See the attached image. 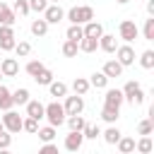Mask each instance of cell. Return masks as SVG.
I'll return each mask as SVG.
<instances>
[{"mask_svg": "<svg viewBox=\"0 0 154 154\" xmlns=\"http://www.w3.org/2000/svg\"><path fill=\"white\" fill-rule=\"evenodd\" d=\"M142 36H144V41H154V14H149V17L144 19Z\"/></svg>", "mask_w": 154, "mask_h": 154, "instance_id": "29", "label": "cell"}, {"mask_svg": "<svg viewBox=\"0 0 154 154\" xmlns=\"http://www.w3.org/2000/svg\"><path fill=\"white\" fill-rule=\"evenodd\" d=\"M12 12H14V14H19V17L29 14V12H31V10H29V0H14V5H12Z\"/></svg>", "mask_w": 154, "mask_h": 154, "instance_id": "36", "label": "cell"}, {"mask_svg": "<svg viewBox=\"0 0 154 154\" xmlns=\"http://www.w3.org/2000/svg\"><path fill=\"white\" fill-rule=\"evenodd\" d=\"M22 120H24V118H22L17 111H12V108H7L5 116H2V125H5V130L12 132V135H17V132L22 130Z\"/></svg>", "mask_w": 154, "mask_h": 154, "instance_id": "4", "label": "cell"}, {"mask_svg": "<svg viewBox=\"0 0 154 154\" xmlns=\"http://www.w3.org/2000/svg\"><path fill=\"white\" fill-rule=\"evenodd\" d=\"M43 67H46V65H43L41 60H29L24 70H26V75H29V77H34V75H38V72H41Z\"/></svg>", "mask_w": 154, "mask_h": 154, "instance_id": "39", "label": "cell"}, {"mask_svg": "<svg viewBox=\"0 0 154 154\" xmlns=\"http://www.w3.org/2000/svg\"><path fill=\"white\" fill-rule=\"evenodd\" d=\"M48 7V0H29V10L31 12H43Z\"/></svg>", "mask_w": 154, "mask_h": 154, "instance_id": "41", "label": "cell"}, {"mask_svg": "<svg viewBox=\"0 0 154 154\" xmlns=\"http://www.w3.org/2000/svg\"><path fill=\"white\" fill-rule=\"evenodd\" d=\"M14 53H17L19 58H26V55L31 53V43H29V41H17V43H14Z\"/></svg>", "mask_w": 154, "mask_h": 154, "instance_id": "37", "label": "cell"}, {"mask_svg": "<svg viewBox=\"0 0 154 154\" xmlns=\"http://www.w3.org/2000/svg\"><path fill=\"white\" fill-rule=\"evenodd\" d=\"M10 144H12V132L0 130V149H10Z\"/></svg>", "mask_w": 154, "mask_h": 154, "instance_id": "42", "label": "cell"}, {"mask_svg": "<svg viewBox=\"0 0 154 154\" xmlns=\"http://www.w3.org/2000/svg\"><path fill=\"white\" fill-rule=\"evenodd\" d=\"M82 142H84V135H82V130H70L67 135H65V149L67 152H79L82 149Z\"/></svg>", "mask_w": 154, "mask_h": 154, "instance_id": "8", "label": "cell"}, {"mask_svg": "<svg viewBox=\"0 0 154 154\" xmlns=\"http://www.w3.org/2000/svg\"><path fill=\"white\" fill-rule=\"evenodd\" d=\"M123 91L120 89H106V96H103V106H111V108H120L123 106Z\"/></svg>", "mask_w": 154, "mask_h": 154, "instance_id": "9", "label": "cell"}, {"mask_svg": "<svg viewBox=\"0 0 154 154\" xmlns=\"http://www.w3.org/2000/svg\"><path fill=\"white\" fill-rule=\"evenodd\" d=\"M120 91H123V99H125L128 103H132V106H140V103L144 101V91H142V87H140L137 79H128Z\"/></svg>", "mask_w": 154, "mask_h": 154, "instance_id": "2", "label": "cell"}, {"mask_svg": "<svg viewBox=\"0 0 154 154\" xmlns=\"http://www.w3.org/2000/svg\"><path fill=\"white\" fill-rule=\"evenodd\" d=\"M0 130H5V125H2V120H0Z\"/></svg>", "mask_w": 154, "mask_h": 154, "instance_id": "48", "label": "cell"}, {"mask_svg": "<svg viewBox=\"0 0 154 154\" xmlns=\"http://www.w3.org/2000/svg\"><path fill=\"white\" fill-rule=\"evenodd\" d=\"M82 31H84V36H94V38H99V36L103 34V26H101V22L89 19V22L82 24Z\"/></svg>", "mask_w": 154, "mask_h": 154, "instance_id": "13", "label": "cell"}, {"mask_svg": "<svg viewBox=\"0 0 154 154\" xmlns=\"http://www.w3.org/2000/svg\"><path fill=\"white\" fill-rule=\"evenodd\" d=\"M77 53H79V46H77V41H70V38H67V41L63 43V55H65V58H75Z\"/></svg>", "mask_w": 154, "mask_h": 154, "instance_id": "34", "label": "cell"}, {"mask_svg": "<svg viewBox=\"0 0 154 154\" xmlns=\"http://www.w3.org/2000/svg\"><path fill=\"white\" fill-rule=\"evenodd\" d=\"M82 135H84V140H96V137L101 135V128L94 125V123H87V125L82 128Z\"/></svg>", "mask_w": 154, "mask_h": 154, "instance_id": "32", "label": "cell"}, {"mask_svg": "<svg viewBox=\"0 0 154 154\" xmlns=\"http://www.w3.org/2000/svg\"><path fill=\"white\" fill-rule=\"evenodd\" d=\"M152 147H154V144H152V137H149V135H142V137L135 142V149H137L140 154H149Z\"/></svg>", "mask_w": 154, "mask_h": 154, "instance_id": "28", "label": "cell"}, {"mask_svg": "<svg viewBox=\"0 0 154 154\" xmlns=\"http://www.w3.org/2000/svg\"><path fill=\"white\" fill-rule=\"evenodd\" d=\"M65 123H67V128H70V130H82V128L87 125V120L82 118V113H75V116H67V118H65Z\"/></svg>", "mask_w": 154, "mask_h": 154, "instance_id": "26", "label": "cell"}, {"mask_svg": "<svg viewBox=\"0 0 154 154\" xmlns=\"http://www.w3.org/2000/svg\"><path fill=\"white\" fill-rule=\"evenodd\" d=\"M63 108H65V116L82 113V111H84V99H82V94H75V96H67V94H65V103H63Z\"/></svg>", "mask_w": 154, "mask_h": 154, "instance_id": "5", "label": "cell"}, {"mask_svg": "<svg viewBox=\"0 0 154 154\" xmlns=\"http://www.w3.org/2000/svg\"><path fill=\"white\" fill-rule=\"evenodd\" d=\"M58 152V147L53 144V142H43V147H41V154H55Z\"/></svg>", "mask_w": 154, "mask_h": 154, "instance_id": "45", "label": "cell"}, {"mask_svg": "<svg viewBox=\"0 0 154 154\" xmlns=\"http://www.w3.org/2000/svg\"><path fill=\"white\" fill-rule=\"evenodd\" d=\"M89 89H91L89 79H84V77H75V79H72V91H75V94H82V96H84Z\"/></svg>", "mask_w": 154, "mask_h": 154, "instance_id": "20", "label": "cell"}, {"mask_svg": "<svg viewBox=\"0 0 154 154\" xmlns=\"http://www.w3.org/2000/svg\"><path fill=\"white\" fill-rule=\"evenodd\" d=\"M65 36H67L70 41H79V38L84 36V31H82V24H70V26H67V31H65Z\"/></svg>", "mask_w": 154, "mask_h": 154, "instance_id": "33", "label": "cell"}, {"mask_svg": "<svg viewBox=\"0 0 154 154\" xmlns=\"http://www.w3.org/2000/svg\"><path fill=\"white\" fill-rule=\"evenodd\" d=\"M24 106H26V116H29V118H36V120H41V118H43V103H41V101L29 99Z\"/></svg>", "mask_w": 154, "mask_h": 154, "instance_id": "12", "label": "cell"}, {"mask_svg": "<svg viewBox=\"0 0 154 154\" xmlns=\"http://www.w3.org/2000/svg\"><path fill=\"white\" fill-rule=\"evenodd\" d=\"M14 38H0V48L5 51V53H10V51H14Z\"/></svg>", "mask_w": 154, "mask_h": 154, "instance_id": "44", "label": "cell"}, {"mask_svg": "<svg viewBox=\"0 0 154 154\" xmlns=\"http://www.w3.org/2000/svg\"><path fill=\"white\" fill-rule=\"evenodd\" d=\"M41 14H43V19H46L48 24H58V22H63V19H65V10H63L58 2H53V5L48 2V7H46Z\"/></svg>", "mask_w": 154, "mask_h": 154, "instance_id": "6", "label": "cell"}, {"mask_svg": "<svg viewBox=\"0 0 154 154\" xmlns=\"http://www.w3.org/2000/svg\"><path fill=\"white\" fill-rule=\"evenodd\" d=\"M99 48H101L103 53H116V48H118L116 34H101V36H99Z\"/></svg>", "mask_w": 154, "mask_h": 154, "instance_id": "10", "label": "cell"}, {"mask_svg": "<svg viewBox=\"0 0 154 154\" xmlns=\"http://www.w3.org/2000/svg\"><path fill=\"white\" fill-rule=\"evenodd\" d=\"M0 72H2V77H17V75H19V63H17V58H5V60L0 63Z\"/></svg>", "mask_w": 154, "mask_h": 154, "instance_id": "11", "label": "cell"}, {"mask_svg": "<svg viewBox=\"0 0 154 154\" xmlns=\"http://www.w3.org/2000/svg\"><path fill=\"white\" fill-rule=\"evenodd\" d=\"M116 147H118V152H120V154H130V152H135V140H132V137H123V135H120V140L116 142Z\"/></svg>", "mask_w": 154, "mask_h": 154, "instance_id": "22", "label": "cell"}, {"mask_svg": "<svg viewBox=\"0 0 154 154\" xmlns=\"http://www.w3.org/2000/svg\"><path fill=\"white\" fill-rule=\"evenodd\" d=\"M14 22H17V14L12 12V7L5 5V2H0V24H10V26H14Z\"/></svg>", "mask_w": 154, "mask_h": 154, "instance_id": "15", "label": "cell"}, {"mask_svg": "<svg viewBox=\"0 0 154 154\" xmlns=\"http://www.w3.org/2000/svg\"><path fill=\"white\" fill-rule=\"evenodd\" d=\"M140 65H142L144 70H152V67H154V51H144V53L140 55Z\"/></svg>", "mask_w": 154, "mask_h": 154, "instance_id": "38", "label": "cell"}, {"mask_svg": "<svg viewBox=\"0 0 154 154\" xmlns=\"http://www.w3.org/2000/svg\"><path fill=\"white\" fill-rule=\"evenodd\" d=\"M152 130H154V120L152 118H144V120L137 123V135H152Z\"/></svg>", "mask_w": 154, "mask_h": 154, "instance_id": "35", "label": "cell"}, {"mask_svg": "<svg viewBox=\"0 0 154 154\" xmlns=\"http://www.w3.org/2000/svg\"><path fill=\"white\" fill-rule=\"evenodd\" d=\"M118 36H120L125 43H132V41L140 36V29H137V24H135L132 19H123V22L118 24Z\"/></svg>", "mask_w": 154, "mask_h": 154, "instance_id": "3", "label": "cell"}, {"mask_svg": "<svg viewBox=\"0 0 154 154\" xmlns=\"http://www.w3.org/2000/svg\"><path fill=\"white\" fill-rule=\"evenodd\" d=\"M0 79H2V72H0Z\"/></svg>", "mask_w": 154, "mask_h": 154, "instance_id": "50", "label": "cell"}, {"mask_svg": "<svg viewBox=\"0 0 154 154\" xmlns=\"http://www.w3.org/2000/svg\"><path fill=\"white\" fill-rule=\"evenodd\" d=\"M0 38H14V29L10 24H0Z\"/></svg>", "mask_w": 154, "mask_h": 154, "instance_id": "43", "label": "cell"}, {"mask_svg": "<svg viewBox=\"0 0 154 154\" xmlns=\"http://www.w3.org/2000/svg\"><path fill=\"white\" fill-rule=\"evenodd\" d=\"M34 82H36V84H41V87H48V84L53 82V72H51L48 67H43L38 75H34Z\"/></svg>", "mask_w": 154, "mask_h": 154, "instance_id": "30", "label": "cell"}, {"mask_svg": "<svg viewBox=\"0 0 154 154\" xmlns=\"http://www.w3.org/2000/svg\"><path fill=\"white\" fill-rule=\"evenodd\" d=\"M48 91H51V96L63 99V96L67 94V84H65V82H55V79H53V82L48 84Z\"/></svg>", "mask_w": 154, "mask_h": 154, "instance_id": "21", "label": "cell"}, {"mask_svg": "<svg viewBox=\"0 0 154 154\" xmlns=\"http://www.w3.org/2000/svg\"><path fill=\"white\" fill-rule=\"evenodd\" d=\"M48 2H60V0H48Z\"/></svg>", "mask_w": 154, "mask_h": 154, "instance_id": "49", "label": "cell"}, {"mask_svg": "<svg viewBox=\"0 0 154 154\" xmlns=\"http://www.w3.org/2000/svg\"><path fill=\"white\" fill-rule=\"evenodd\" d=\"M22 130H26L29 135H36V130H38V120H36V118H29V116H26V118L22 120Z\"/></svg>", "mask_w": 154, "mask_h": 154, "instance_id": "40", "label": "cell"}, {"mask_svg": "<svg viewBox=\"0 0 154 154\" xmlns=\"http://www.w3.org/2000/svg\"><path fill=\"white\" fill-rule=\"evenodd\" d=\"M147 12H149V14H154V0H149V2H147Z\"/></svg>", "mask_w": 154, "mask_h": 154, "instance_id": "46", "label": "cell"}, {"mask_svg": "<svg viewBox=\"0 0 154 154\" xmlns=\"http://www.w3.org/2000/svg\"><path fill=\"white\" fill-rule=\"evenodd\" d=\"M43 118L48 120V125H53V128H60L63 123H65V108H63V103H58V101H51V103H46L43 106Z\"/></svg>", "mask_w": 154, "mask_h": 154, "instance_id": "1", "label": "cell"}, {"mask_svg": "<svg viewBox=\"0 0 154 154\" xmlns=\"http://www.w3.org/2000/svg\"><path fill=\"white\" fill-rule=\"evenodd\" d=\"M101 72H103L108 79H111V77H120V75H123V65H120L118 60H108V63L103 65V70H101Z\"/></svg>", "mask_w": 154, "mask_h": 154, "instance_id": "16", "label": "cell"}, {"mask_svg": "<svg viewBox=\"0 0 154 154\" xmlns=\"http://www.w3.org/2000/svg\"><path fill=\"white\" fill-rule=\"evenodd\" d=\"M26 101H29V89L19 87V89L12 91V103H14V106H24Z\"/></svg>", "mask_w": 154, "mask_h": 154, "instance_id": "25", "label": "cell"}, {"mask_svg": "<svg viewBox=\"0 0 154 154\" xmlns=\"http://www.w3.org/2000/svg\"><path fill=\"white\" fill-rule=\"evenodd\" d=\"M77 46H79L82 53H94V51L99 48V38H94V36H82V38L77 41Z\"/></svg>", "mask_w": 154, "mask_h": 154, "instance_id": "14", "label": "cell"}, {"mask_svg": "<svg viewBox=\"0 0 154 154\" xmlns=\"http://www.w3.org/2000/svg\"><path fill=\"white\" fill-rule=\"evenodd\" d=\"M118 116H120V108H111V106H103V108H101V118H103L106 123H116Z\"/></svg>", "mask_w": 154, "mask_h": 154, "instance_id": "31", "label": "cell"}, {"mask_svg": "<svg viewBox=\"0 0 154 154\" xmlns=\"http://www.w3.org/2000/svg\"><path fill=\"white\" fill-rule=\"evenodd\" d=\"M36 135H38V140H41V142H53L58 132H55V128H53V125H46V128H38V130H36Z\"/></svg>", "mask_w": 154, "mask_h": 154, "instance_id": "27", "label": "cell"}, {"mask_svg": "<svg viewBox=\"0 0 154 154\" xmlns=\"http://www.w3.org/2000/svg\"><path fill=\"white\" fill-rule=\"evenodd\" d=\"M116 60H118L123 67L132 65V63H135V48H132L130 43H123V46H118V48H116Z\"/></svg>", "mask_w": 154, "mask_h": 154, "instance_id": "7", "label": "cell"}, {"mask_svg": "<svg viewBox=\"0 0 154 154\" xmlns=\"http://www.w3.org/2000/svg\"><path fill=\"white\" fill-rule=\"evenodd\" d=\"M48 26H51V24L41 17V19H34L29 29H31V34H34V36H46V34H48Z\"/></svg>", "mask_w": 154, "mask_h": 154, "instance_id": "17", "label": "cell"}, {"mask_svg": "<svg viewBox=\"0 0 154 154\" xmlns=\"http://www.w3.org/2000/svg\"><path fill=\"white\" fill-rule=\"evenodd\" d=\"M89 84H91L94 89H106V87H108V77H106L103 72H94V75L89 77Z\"/></svg>", "mask_w": 154, "mask_h": 154, "instance_id": "24", "label": "cell"}, {"mask_svg": "<svg viewBox=\"0 0 154 154\" xmlns=\"http://www.w3.org/2000/svg\"><path fill=\"white\" fill-rule=\"evenodd\" d=\"M89 19H94V10H91V5H79V7H77V22L84 24V22H89Z\"/></svg>", "mask_w": 154, "mask_h": 154, "instance_id": "23", "label": "cell"}, {"mask_svg": "<svg viewBox=\"0 0 154 154\" xmlns=\"http://www.w3.org/2000/svg\"><path fill=\"white\" fill-rule=\"evenodd\" d=\"M14 103H12V91L5 87V84H0V111H7V108H12Z\"/></svg>", "mask_w": 154, "mask_h": 154, "instance_id": "19", "label": "cell"}, {"mask_svg": "<svg viewBox=\"0 0 154 154\" xmlns=\"http://www.w3.org/2000/svg\"><path fill=\"white\" fill-rule=\"evenodd\" d=\"M101 135H103V142H106V144H116V142L120 140V135H123V132H120V130H118V128L111 123V128H106Z\"/></svg>", "mask_w": 154, "mask_h": 154, "instance_id": "18", "label": "cell"}, {"mask_svg": "<svg viewBox=\"0 0 154 154\" xmlns=\"http://www.w3.org/2000/svg\"><path fill=\"white\" fill-rule=\"evenodd\" d=\"M116 2H118V5H128L130 0H116Z\"/></svg>", "mask_w": 154, "mask_h": 154, "instance_id": "47", "label": "cell"}]
</instances>
